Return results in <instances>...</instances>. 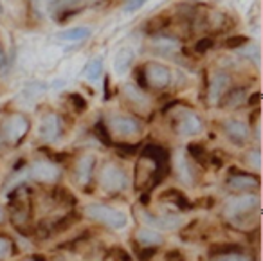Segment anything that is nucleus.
Returning <instances> with one entry per match:
<instances>
[{"mask_svg":"<svg viewBox=\"0 0 263 261\" xmlns=\"http://www.w3.org/2000/svg\"><path fill=\"white\" fill-rule=\"evenodd\" d=\"M85 216L90 218V220L98 221V223H103L110 229H124L128 223V216L119 209H114L110 206H105V203H88L83 209Z\"/></svg>","mask_w":263,"mask_h":261,"instance_id":"f257e3e1","label":"nucleus"},{"mask_svg":"<svg viewBox=\"0 0 263 261\" xmlns=\"http://www.w3.org/2000/svg\"><path fill=\"white\" fill-rule=\"evenodd\" d=\"M259 207V196L256 193H243V195L229 196L223 203L222 214L227 220H238L245 218L247 214L258 211Z\"/></svg>","mask_w":263,"mask_h":261,"instance_id":"f03ea898","label":"nucleus"},{"mask_svg":"<svg viewBox=\"0 0 263 261\" xmlns=\"http://www.w3.org/2000/svg\"><path fill=\"white\" fill-rule=\"evenodd\" d=\"M99 184L106 193H121L126 189L128 177L116 164H105L99 173Z\"/></svg>","mask_w":263,"mask_h":261,"instance_id":"7ed1b4c3","label":"nucleus"},{"mask_svg":"<svg viewBox=\"0 0 263 261\" xmlns=\"http://www.w3.org/2000/svg\"><path fill=\"white\" fill-rule=\"evenodd\" d=\"M143 78L144 85L148 88H154V90H162L170 85L172 81V72L166 65L157 62H150L143 67Z\"/></svg>","mask_w":263,"mask_h":261,"instance_id":"20e7f679","label":"nucleus"},{"mask_svg":"<svg viewBox=\"0 0 263 261\" xmlns=\"http://www.w3.org/2000/svg\"><path fill=\"white\" fill-rule=\"evenodd\" d=\"M27 130H29V121L24 116H20V114H13L2 124V137L9 144H18L26 137Z\"/></svg>","mask_w":263,"mask_h":261,"instance_id":"39448f33","label":"nucleus"},{"mask_svg":"<svg viewBox=\"0 0 263 261\" xmlns=\"http://www.w3.org/2000/svg\"><path fill=\"white\" fill-rule=\"evenodd\" d=\"M108 126L116 135H123V137L137 135L141 132L139 121L136 117H128V116H112L108 121Z\"/></svg>","mask_w":263,"mask_h":261,"instance_id":"423d86ee","label":"nucleus"},{"mask_svg":"<svg viewBox=\"0 0 263 261\" xmlns=\"http://www.w3.org/2000/svg\"><path fill=\"white\" fill-rule=\"evenodd\" d=\"M175 128L180 137H191V135H197L202 130V119L191 110H184L177 119Z\"/></svg>","mask_w":263,"mask_h":261,"instance_id":"0eeeda50","label":"nucleus"},{"mask_svg":"<svg viewBox=\"0 0 263 261\" xmlns=\"http://www.w3.org/2000/svg\"><path fill=\"white\" fill-rule=\"evenodd\" d=\"M31 177L38 182H47L52 184L60 178V167L56 164L49 162V160H36L31 164Z\"/></svg>","mask_w":263,"mask_h":261,"instance_id":"6e6552de","label":"nucleus"},{"mask_svg":"<svg viewBox=\"0 0 263 261\" xmlns=\"http://www.w3.org/2000/svg\"><path fill=\"white\" fill-rule=\"evenodd\" d=\"M141 218L146 223V227L150 229H159V231H175L180 227L182 220L177 216H157V214L146 213V211H141Z\"/></svg>","mask_w":263,"mask_h":261,"instance_id":"1a4fd4ad","label":"nucleus"},{"mask_svg":"<svg viewBox=\"0 0 263 261\" xmlns=\"http://www.w3.org/2000/svg\"><path fill=\"white\" fill-rule=\"evenodd\" d=\"M227 188L236 193H249L259 188V178L249 173H234L227 178Z\"/></svg>","mask_w":263,"mask_h":261,"instance_id":"9d476101","label":"nucleus"},{"mask_svg":"<svg viewBox=\"0 0 263 261\" xmlns=\"http://www.w3.org/2000/svg\"><path fill=\"white\" fill-rule=\"evenodd\" d=\"M38 135L44 142H54L60 135V116L58 114H47L42 117L40 126H38Z\"/></svg>","mask_w":263,"mask_h":261,"instance_id":"9b49d317","label":"nucleus"},{"mask_svg":"<svg viewBox=\"0 0 263 261\" xmlns=\"http://www.w3.org/2000/svg\"><path fill=\"white\" fill-rule=\"evenodd\" d=\"M223 132L226 135L236 144H243L249 141V135H251V128L243 123V121H236V119H229L223 123Z\"/></svg>","mask_w":263,"mask_h":261,"instance_id":"f8f14e48","label":"nucleus"},{"mask_svg":"<svg viewBox=\"0 0 263 261\" xmlns=\"http://www.w3.org/2000/svg\"><path fill=\"white\" fill-rule=\"evenodd\" d=\"M245 99H247V88L234 87V88H229V90L223 92L222 98L218 99V105H220V108L231 110V108H238Z\"/></svg>","mask_w":263,"mask_h":261,"instance_id":"ddd939ff","label":"nucleus"},{"mask_svg":"<svg viewBox=\"0 0 263 261\" xmlns=\"http://www.w3.org/2000/svg\"><path fill=\"white\" fill-rule=\"evenodd\" d=\"M143 157H148L150 160H154L157 164L159 170H170V152L164 148V146L159 144H148L144 146L143 150Z\"/></svg>","mask_w":263,"mask_h":261,"instance_id":"4468645a","label":"nucleus"},{"mask_svg":"<svg viewBox=\"0 0 263 261\" xmlns=\"http://www.w3.org/2000/svg\"><path fill=\"white\" fill-rule=\"evenodd\" d=\"M229 81H231L229 74L216 72L215 76L209 80V101H218L223 92L229 88Z\"/></svg>","mask_w":263,"mask_h":261,"instance_id":"2eb2a0df","label":"nucleus"},{"mask_svg":"<svg viewBox=\"0 0 263 261\" xmlns=\"http://www.w3.org/2000/svg\"><path fill=\"white\" fill-rule=\"evenodd\" d=\"M96 157L87 153V155H81L76 162V177L80 180V184H87L92 177V170H94Z\"/></svg>","mask_w":263,"mask_h":261,"instance_id":"dca6fc26","label":"nucleus"},{"mask_svg":"<svg viewBox=\"0 0 263 261\" xmlns=\"http://www.w3.org/2000/svg\"><path fill=\"white\" fill-rule=\"evenodd\" d=\"M16 193V200L11 203V218L15 223H24L29 216V198H24L20 191Z\"/></svg>","mask_w":263,"mask_h":261,"instance_id":"f3484780","label":"nucleus"},{"mask_svg":"<svg viewBox=\"0 0 263 261\" xmlns=\"http://www.w3.org/2000/svg\"><path fill=\"white\" fill-rule=\"evenodd\" d=\"M134 51L132 49H121L116 54V62H114V69L117 74H126L130 70L132 63H134Z\"/></svg>","mask_w":263,"mask_h":261,"instance_id":"a211bd4d","label":"nucleus"},{"mask_svg":"<svg viewBox=\"0 0 263 261\" xmlns=\"http://www.w3.org/2000/svg\"><path fill=\"white\" fill-rule=\"evenodd\" d=\"M137 241L141 243L143 247H155V245H161L162 243V236L159 234L157 231L150 227H143L137 231Z\"/></svg>","mask_w":263,"mask_h":261,"instance_id":"6ab92c4d","label":"nucleus"},{"mask_svg":"<svg viewBox=\"0 0 263 261\" xmlns=\"http://www.w3.org/2000/svg\"><path fill=\"white\" fill-rule=\"evenodd\" d=\"M90 36V29L88 27H70L62 33H58V40L63 42H83Z\"/></svg>","mask_w":263,"mask_h":261,"instance_id":"aec40b11","label":"nucleus"},{"mask_svg":"<svg viewBox=\"0 0 263 261\" xmlns=\"http://www.w3.org/2000/svg\"><path fill=\"white\" fill-rule=\"evenodd\" d=\"M161 200H164V202H172L173 206L180 207V209H190L191 207L190 200H187L186 195H184L182 191H179V189H168V191L161 195Z\"/></svg>","mask_w":263,"mask_h":261,"instance_id":"412c9836","label":"nucleus"},{"mask_svg":"<svg viewBox=\"0 0 263 261\" xmlns=\"http://www.w3.org/2000/svg\"><path fill=\"white\" fill-rule=\"evenodd\" d=\"M123 90H124V96L128 98V101H130L134 106H148L146 94H144V92H141L136 85H126Z\"/></svg>","mask_w":263,"mask_h":261,"instance_id":"4be33fe9","label":"nucleus"},{"mask_svg":"<svg viewBox=\"0 0 263 261\" xmlns=\"http://www.w3.org/2000/svg\"><path fill=\"white\" fill-rule=\"evenodd\" d=\"M101 74H103V60L101 58L90 60V62L87 63V67H85V76H87V80L96 81L101 78Z\"/></svg>","mask_w":263,"mask_h":261,"instance_id":"5701e85b","label":"nucleus"},{"mask_svg":"<svg viewBox=\"0 0 263 261\" xmlns=\"http://www.w3.org/2000/svg\"><path fill=\"white\" fill-rule=\"evenodd\" d=\"M187 153H190V157L195 160V162L205 166V162H208V153H205V148L202 144H197V142L190 144L187 146Z\"/></svg>","mask_w":263,"mask_h":261,"instance_id":"b1692460","label":"nucleus"},{"mask_svg":"<svg viewBox=\"0 0 263 261\" xmlns=\"http://www.w3.org/2000/svg\"><path fill=\"white\" fill-rule=\"evenodd\" d=\"M213 261H254V257L249 256V254H243V252H227V254H220V256H215Z\"/></svg>","mask_w":263,"mask_h":261,"instance_id":"393cba45","label":"nucleus"},{"mask_svg":"<svg viewBox=\"0 0 263 261\" xmlns=\"http://www.w3.org/2000/svg\"><path fill=\"white\" fill-rule=\"evenodd\" d=\"M234 250H241V247L236 245V243H218V245H213L211 247L209 254H211V256L215 257V256H220V254L234 252Z\"/></svg>","mask_w":263,"mask_h":261,"instance_id":"a878e982","label":"nucleus"},{"mask_svg":"<svg viewBox=\"0 0 263 261\" xmlns=\"http://www.w3.org/2000/svg\"><path fill=\"white\" fill-rule=\"evenodd\" d=\"M94 134H96V137L103 142V144H106V146L112 144V139H110V134H108V130H106V126H105L103 121H99V123L94 124Z\"/></svg>","mask_w":263,"mask_h":261,"instance_id":"bb28decb","label":"nucleus"},{"mask_svg":"<svg viewBox=\"0 0 263 261\" xmlns=\"http://www.w3.org/2000/svg\"><path fill=\"white\" fill-rule=\"evenodd\" d=\"M13 252V241L8 236H0V261L6 259Z\"/></svg>","mask_w":263,"mask_h":261,"instance_id":"cd10ccee","label":"nucleus"},{"mask_svg":"<svg viewBox=\"0 0 263 261\" xmlns=\"http://www.w3.org/2000/svg\"><path fill=\"white\" fill-rule=\"evenodd\" d=\"M69 101L76 112H85V110H87V101H85V98L81 94H70Z\"/></svg>","mask_w":263,"mask_h":261,"instance_id":"c85d7f7f","label":"nucleus"},{"mask_svg":"<svg viewBox=\"0 0 263 261\" xmlns=\"http://www.w3.org/2000/svg\"><path fill=\"white\" fill-rule=\"evenodd\" d=\"M146 2L148 0H126L124 6H123V11L124 13H136V11H139Z\"/></svg>","mask_w":263,"mask_h":261,"instance_id":"c756f323","label":"nucleus"},{"mask_svg":"<svg viewBox=\"0 0 263 261\" xmlns=\"http://www.w3.org/2000/svg\"><path fill=\"white\" fill-rule=\"evenodd\" d=\"M247 162L251 164L252 167H256L258 170L259 167V164H261V159H259V150H249V153H247Z\"/></svg>","mask_w":263,"mask_h":261,"instance_id":"7c9ffc66","label":"nucleus"},{"mask_svg":"<svg viewBox=\"0 0 263 261\" xmlns=\"http://www.w3.org/2000/svg\"><path fill=\"white\" fill-rule=\"evenodd\" d=\"M155 252H157V250H155L154 247H143V250L137 252V257H139L141 261H150L152 257L155 256Z\"/></svg>","mask_w":263,"mask_h":261,"instance_id":"2f4dec72","label":"nucleus"},{"mask_svg":"<svg viewBox=\"0 0 263 261\" xmlns=\"http://www.w3.org/2000/svg\"><path fill=\"white\" fill-rule=\"evenodd\" d=\"M247 38L245 36H236V38H229V40L226 42V45L229 49H238V47H241L243 44H247Z\"/></svg>","mask_w":263,"mask_h":261,"instance_id":"473e14b6","label":"nucleus"},{"mask_svg":"<svg viewBox=\"0 0 263 261\" xmlns=\"http://www.w3.org/2000/svg\"><path fill=\"white\" fill-rule=\"evenodd\" d=\"M211 47H213V40H211V38H204V40H200L197 45H195L197 52H205V51H209Z\"/></svg>","mask_w":263,"mask_h":261,"instance_id":"72a5a7b5","label":"nucleus"},{"mask_svg":"<svg viewBox=\"0 0 263 261\" xmlns=\"http://www.w3.org/2000/svg\"><path fill=\"white\" fill-rule=\"evenodd\" d=\"M137 148H139V144H124V142H119V144H117V150H119V152H124L126 153V155H134V153L137 152Z\"/></svg>","mask_w":263,"mask_h":261,"instance_id":"f704fd0d","label":"nucleus"},{"mask_svg":"<svg viewBox=\"0 0 263 261\" xmlns=\"http://www.w3.org/2000/svg\"><path fill=\"white\" fill-rule=\"evenodd\" d=\"M114 250H116V252H114V256H116L117 261H130V256H128L124 249H121V247H119V249H114Z\"/></svg>","mask_w":263,"mask_h":261,"instance_id":"c9c22d12","label":"nucleus"},{"mask_svg":"<svg viewBox=\"0 0 263 261\" xmlns=\"http://www.w3.org/2000/svg\"><path fill=\"white\" fill-rule=\"evenodd\" d=\"M259 101H261V92H254L252 94V98H249L247 99V103H249V106H259Z\"/></svg>","mask_w":263,"mask_h":261,"instance_id":"e433bc0d","label":"nucleus"},{"mask_svg":"<svg viewBox=\"0 0 263 261\" xmlns=\"http://www.w3.org/2000/svg\"><path fill=\"white\" fill-rule=\"evenodd\" d=\"M6 65V52H4V49L0 47V69Z\"/></svg>","mask_w":263,"mask_h":261,"instance_id":"4c0bfd02","label":"nucleus"},{"mask_svg":"<svg viewBox=\"0 0 263 261\" xmlns=\"http://www.w3.org/2000/svg\"><path fill=\"white\" fill-rule=\"evenodd\" d=\"M2 221H4V209L0 207V223H2Z\"/></svg>","mask_w":263,"mask_h":261,"instance_id":"58836bf2","label":"nucleus"},{"mask_svg":"<svg viewBox=\"0 0 263 261\" xmlns=\"http://www.w3.org/2000/svg\"><path fill=\"white\" fill-rule=\"evenodd\" d=\"M0 13H2V8H0Z\"/></svg>","mask_w":263,"mask_h":261,"instance_id":"ea45409f","label":"nucleus"},{"mask_svg":"<svg viewBox=\"0 0 263 261\" xmlns=\"http://www.w3.org/2000/svg\"><path fill=\"white\" fill-rule=\"evenodd\" d=\"M33 261H34V259H33Z\"/></svg>","mask_w":263,"mask_h":261,"instance_id":"a19ab883","label":"nucleus"}]
</instances>
